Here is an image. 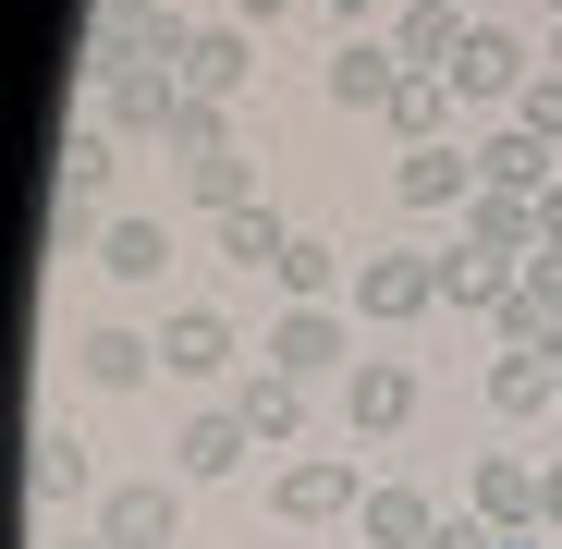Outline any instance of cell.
<instances>
[{
    "label": "cell",
    "mask_w": 562,
    "mask_h": 549,
    "mask_svg": "<svg viewBox=\"0 0 562 549\" xmlns=\"http://www.w3.org/2000/svg\"><path fill=\"white\" fill-rule=\"evenodd\" d=\"M355 318H367V330H416V318H440V256L367 244V256H355Z\"/></svg>",
    "instance_id": "cell-1"
},
{
    "label": "cell",
    "mask_w": 562,
    "mask_h": 549,
    "mask_svg": "<svg viewBox=\"0 0 562 549\" xmlns=\"http://www.w3.org/2000/svg\"><path fill=\"white\" fill-rule=\"evenodd\" d=\"M111 171H123V135H111V123H74V135H61V244L111 232V220H99V208H111Z\"/></svg>",
    "instance_id": "cell-2"
},
{
    "label": "cell",
    "mask_w": 562,
    "mask_h": 549,
    "mask_svg": "<svg viewBox=\"0 0 562 549\" xmlns=\"http://www.w3.org/2000/svg\"><path fill=\"white\" fill-rule=\"evenodd\" d=\"M269 366H281V379H330V366H367V354H355V318L342 306H281L269 318Z\"/></svg>",
    "instance_id": "cell-3"
},
{
    "label": "cell",
    "mask_w": 562,
    "mask_h": 549,
    "mask_svg": "<svg viewBox=\"0 0 562 549\" xmlns=\"http://www.w3.org/2000/svg\"><path fill=\"white\" fill-rule=\"evenodd\" d=\"M269 513L281 525H342V513H367V477L342 465V451H306V465L269 477Z\"/></svg>",
    "instance_id": "cell-4"
},
{
    "label": "cell",
    "mask_w": 562,
    "mask_h": 549,
    "mask_svg": "<svg viewBox=\"0 0 562 549\" xmlns=\"http://www.w3.org/2000/svg\"><path fill=\"white\" fill-rule=\"evenodd\" d=\"M99 537L111 549H183V477H123L99 501Z\"/></svg>",
    "instance_id": "cell-5"
},
{
    "label": "cell",
    "mask_w": 562,
    "mask_h": 549,
    "mask_svg": "<svg viewBox=\"0 0 562 549\" xmlns=\"http://www.w3.org/2000/svg\"><path fill=\"white\" fill-rule=\"evenodd\" d=\"M171 111H183V73L171 61H111L99 73V123L111 135H171Z\"/></svg>",
    "instance_id": "cell-6"
},
{
    "label": "cell",
    "mask_w": 562,
    "mask_h": 549,
    "mask_svg": "<svg viewBox=\"0 0 562 549\" xmlns=\"http://www.w3.org/2000/svg\"><path fill=\"white\" fill-rule=\"evenodd\" d=\"M392 196H404L416 220L464 208V196H477V147H464V135H440V147H404V159H392Z\"/></svg>",
    "instance_id": "cell-7"
},
{
    "label": "cell",
    "mask_w": 562,
    "mask_h": 549,
    "mask_svg": "<svg viewBox=\"0 0 562 549\" xmlns=\"http://www.w3.org/2000/svg\"><path fill=\"white\" fill-rule=\"evenodd\" d=\"M452 99H464V111H477V99H526V37L477 13V25H464V49H452Z\"/></svg>",
    "instance_id": "cell-8"
},
{
    "label": "cell",
    "mask_w": 562,
    "mask_h": 549,
    "mask_svg": "<svg viewBox=\"0 0 562 549\" xmlns=\"http://www.w3.org/2000/svg\"><path fill=\"white\" fill-rule=\"evenodd\" d=\"M404 415H416V366H404V354L342 366V427H355V439H392Z\"/></svg>",
    "instance_id": "cell-9"
},
{
    "label": "cell",
    "mask_w": 562,
    "mask_h": 549,
    "mask_svg": "<svg viewBox=\"0 0 562 549\" xmlns=\"http://www.w3.org/2000/svg\"><path fill=\"white\" fill-rule=\"evenodd\" d=\"M245 85H257V25H196V37H183V99H245Z\"/></svg>",
    "instance_id": "cell-10"
},
{
    "label": "cell",
    "mask_w": 562,
    "mask_h": 549,
    "mask_svg": "<svg viewBox=\"0 0 562 549\" xmlns=\"http://www.w3.org/2000/svg\"><path fill=\"white\" fill-rule=\"evenodd\" d=\"M74 379H86V391H147V379H159V342L123 330V318H99V330H74Z\"/></svg>",
    "instance_id": "cell-11"
},
{
    "label": "cell",
    "mask_w": 562,
    "mask_h": 549,
    "mask_svg": "<svg viewBox=\"0 0 562 549\" xmlns=\"http://www.w3.org/2000/svg\"><path fill=\"white\" fill-rule=\"evenodd\" d=\"M245 451H257V427H245L233 403H209V415H183V427H171V477H183V489H209V477L245 465Z\"/></svg>",
    "instance_id": "cell-12"
},
{
    "label": "cell",
    "mask_w": 562,
    "mask_h": 549,
    "mask_svg": "<svg viewBox=\"0 0 562 549\" xmlns=\"http://www.w3.org/2000/svg\"><path fill=\"white\" fill-rule=\"evenodd\" d=\"M392 85H404V49H392L380 25L330 49V111H392Z\"/></svg>",
    "instance_id": "cell-13"
},
{
    "label": "cell",
    "mask_w": 562,
    "mask_h": 549,
    "mask_svg": "<svg viewBox=\"0 0 562 549\" xmlns=\"http://www.w3.org/2000/svg\"><path fill=\"white\" fill-rule=\"evenodd\" d=\"M233 354H245V342H233L221 306H171V318H159V366H171V379H221Z\"/></svg>",
    "instance_id": "cell-14"
},
{
    "label": "cell",
    "mask_w": 562,
    "mask_h": 549,
    "mask_svg": "<svg viewBox=\"0 0 562 549\" xmlns=\"http://www.w3.org/2000/svg\"><path fill=\"white\" fill-rule=\"evenodd\" d=\"M233 415L257 427V451H294V439H306V379H281V366H245V379H233Z\"/></svg>",
    "instance_id": "cell-15"
},
{
    "label": "cell",
    "mask_w": 562,
    "mask_h": 549,
    "mask_svg": "<svg viewBox=\"0 0 562 549\" xmlns=\"http://www.w3.org/2000/svg\"><path fill=\"white\" fill-rule=\"evenodd\" d=\"M452 220H464V244H477V256H514V268L538 256V196H502V183H477Z\"/></svg>",
    "instance_id": "cell-16"
},
{
    "label": "cell",
    "mask_w": 562,
    "mask_h": 549,
    "mask_svg": "<svg viewBox=\"0 0 562 549\" xmlns=\"http://www.w3.org/2000/svg\"><path fill=\"white\" fill-rule=\"evenodd\" d=\"M514 282H526L514 256H477L464 232L440 244V306H464V318H502V306H514Z\"/></svg>",
    "instance_id": "cell-17"
},
{
    "label": "cell",
    "mask_w": 562,
    "mask_h": 549,
    "mask_svg": "<svg viewBox=\"0 0 562 549\" xmlns=\"http://www.w3.org/2000/svg\"><path fill=\"white\" fill-rule=\"evenodd\" d=\"M464 0H404L392 13V49H404V73H452V49H464Z\"/></svg>",
    "instance_id": "cell-18"
},
{
    "label": "cell",
    "mask_w": 562,
    "mask_h": 549,
    "mask_svg": "<svg viewBox=\"0 0 562 549\" xmlns=\"http://www.w3.org/2000/svg\"><path fill=\"white\" fill-rule=\"evenodd\" d=\"M477 183H502V196H550V183H562V147H538L526 123H502V135H477Z\"/></svg>",
    "instance_id": "cell-19"
},
{
    "label": "cell",
    "mask_w": 562,
    "mask_h": 549,
    "mask_svg": "<svg viewBox=\"0 0 562 549\" xmlns=\"http://www.w3.org/2000/svg\"><path fill=\"white\" fill-rule=\"evenodd\" d=\"M74 501H111L99 489V451L74 427H37V513H74Z\"/></svg>",
    "instance_id": "cell-20"
},
{
    "label": "cell",
    "mask_w": 562,
    "mask_h": 549,
    "mask_svg": "<svg viewBox=\"0 0 562 549\" xmlns=\"http://www.w3.org/2000/svg\"><path fill=\"white\" fill-rule=\"evenodd\" d=\"M464 513H477V525H538V465H514V451H490V465L477 477H464Z\"/></svg>",
    "instance_id": "cell-21"
},
{
    "label": "cell",
    "mask_w": 562,
    "mask_h": 549,
    "mask_svg": "<svg viewBox=\"0 0 562 549\" xmlns=\"http://www.w3.org/2000/svg\"><path fill=\"white\" fill-rule=\"evenodd\" d=\"M550 403H562V354L514 342V354L490 366V415H550Z\"/></svg>",
    "instance_id": "cell-22"
},
{
    "label": "cell",
    "mask_w": 562,
    "mask_h": 549,
    "mask_svg": "<svg viewBox=\"0 0 562 549\" xmlns=\"http://www.w3.org/2000/svg\"><path fill=\"white\" fill-rule=\"evenodd\" d=\"M355 537H367V549H428V537H440V501H428V489H367Z\"/></svg>",
    "instance_id": "cell-23"
},
{
    "label": "cell",
    "mask_w": 562,
    "mask_h": 549,
    "mask_svg": "<svg viewBox=\"0 0 562 549\" xmlns=\"http://www.w3.org/2000/svg\"><path fill=\"white\" fill-rule=\"evenodd\" d=\"M452 111H464V99H452V73H404L380 123H392L404 147H440V135H452Z\"/></svg>",
    "instance_id": "cell-24"
},
{
    "label": "cell",
    "mask_w": 562,
    "mask_h": 549,
    "mask_svg": "<svg viewBox=\"0 0 562 549\" xmlns=\"http://www.w3.org/2000/svg\"><path fill=\"white\" fill-rule=\"evenodd\" d=\"M99 268H111V282H135V294L171 282V220H111V232H99Z\"/></svg>",
    "instance_id": "cell-25"
},
{
    "label": "cell",
    "mask_w": 562,
    "mask_h": 549,
    "mask_svg": "<svg viewBox=\"0 0 562 549\" xmlns=\"http://www.w3.org/2000/svg\"><path fill=\"white\" fill-rule=\"evenodd\" d=\"M502 330H514V342H538V354L562 342V256H526V282H514Z\"/></svg>",
    "instance_id": "cell-26"
},
{
    "label": "cell",
    "mask_w": 562,
    "mask_h": 549,
    "mask_svg": "<svg viewBox=\"0 0 562 549\" xmlns=\"http://www.w3.org/2000/svg\"><path fill=\"white\" fill-rule=\"evenodd\" d=\"M209 244H221L233 268H281V244H294V232H281V208H269V196H245V208H221V220H209Z\"/></svg>",
    "instance_id": "cell-27"
},
{
    "label": "cell",
    "mask_w": 562,
    "mask_h": 549,
    "mask_svg": "<svg viewBox=\"0 0 562 549\" xmlns=\"http://www.w3.org/2000/svg\"><path fill=\"white\" fill-rule=\"evenodd\" d=\"M294 306H330V294H355V268H342V244H318V232H294L281 244V268H269Z\"/></svg>",
    "instance_id": "cell-28"
},
{
    "label": "cell",
    "mask_w": 562,
    "mask_h": 549,
    "mask_svg": "<svg viewBox=\"0 0 562 549\" xmlns=\"http://www.w3.org/2000/svg\"><path fill=\"white\" fill-rule=\"evenodd\" d=\"M159 147H171V171H196V159H233V123H221V99H183Z\"/></svg>",
    "instance_id": "cell-29"
},
{
    "label": "cell",
    "mask_w": 562,
    "mask_h": 549,
    "mask_svg": "<svg viewBox=\"0 0 562 549\" xmlns=\"http://www.w3.org/2000/svg\"><path fill=\"white\" fill-rule=\"evenodd\" d=\"M514 123H526L538 147H562V73H526V99H514Z\"/></svg>",
    "instance_id": "cell-30"
},
{
    "label": "cell",
    "mask_w": 562,
    "mask_h": 549,
    "mask_svg": "<svg viewBox=\"0 0 562 549\" xmlns=\"http://www.w3.org/2000/svg\"><path fill=\"white\" fill-rule=\"evenodd\" d=\"M428 549H502V525H477V513H440V537Z\"/></svg>",
    "instance_id": "cell-31"
},
{
    "label": "cell",
    "mask_w": 562,
    "mask_h": 549,
    "mask_svg": "<svg viewBox=\"0 0 562 549\" xmlns=\"http://www.w3.org/2000/svg\"><path fill=\"white\" fill-rule=\"evenodd\" d=\"M318 13H330L342 37H367V25H380V13H392V0H318Z\"/></svg>",
    "instance_id": "cell-32"
},
{
    "label": "cell",
    "mask_w": 562,
    "mask_h": 549,
    "mask_svg": "<svg viewBox=\"0 0 562 549\" xmlns=\"http://www.w3.org/2000/svg\"><path fill=\"white\" fill-rule=\"evenodd\" d=\"M538 525L562 537V451H550V465H538Z\"/></svg>",
    "instance_id": "cell-33"
},
{
    "label": "cell",
    "mask_w": 562,
    "mask_h": 549,
    "mask_svg": "<svg viewBox=\"0 0 562 549\" xmlns=\"http://www.w3.org/2000/svg\"><path fill=\"white\" fill-rule=\"evenodd\" d=\"M538 256H562V183L538 196Z\"/></svg>",
    "instance_id": "cell-34"
},
{
    "label": "cell",
    "mask_w": 562,
    "mask_h": 549,
    "mask_svg": "<svg viewBox=\"0 0 562 549\" xmlns=\"http://www.w3.org/2000/svg\"><path fill=\"white\" fill-rule=\"evenodd\" d=\"M281 13H294V0H233V25H281Z\"/></svg>",
    "instance_id": "cell-35"
},
{
    "label": "cell",
    "mask_w": 562,
    "mask_h": 549,
    "mask_svg": "<svg viewBox=\"0 0 562 549\" xmlns=\"http://www.w3.org/2000/svg\"><path fill=\"white\" fill-rule=\"evenodd\" d=\"M502 549H550V525H514V537H502Z\"/></svg>",
    "instance_id": "cell-36"
},
{
    "label": "cell",
    "mask_w": 562,
    "mask_h": 549,
    "mask_svg": "<svg viewBox=\"0 0 562 549\" xmlns=\"http://www.w3.org/2000/svg\"><path fill=\"white\" fill-rule=\"evenodd\" d=\"M49 549H111V537H49Z\"/></svg>",
    "instance_id": "cell-37"
},
{
    "label": "cell",
    "mask_w": 562,
    "mask_h": 549,
    "mask_svg": "<svg viewBox=\"0 0 562 549\" xmlns=\"http://www.w3.org/2000/svg\"><path fill=\"white\" fill-rule=\"evenodd\" d=\"M538 73H562V25H550V61H538Z\"/></svg>",
    "instance_id": "cell-38"
},
{
    "label": "cell",
    "mask_w": 562,
    "mask_h": 549,
    "mask_svg": "<svg viewBox=\"0 0 562 549\" xmlns=\"http://www.w3.org/2000/svg\"><path fill=\"white\" fill-rule=\"evenodd\" d=\"M538 13H550V25H562V0H538Z\"/></svg>",
    "instance_id": "cell-39"
},
{
    "label": "cell",
    "mask_w": 562,
    "mask_h": 549,
    "mask_svg": "<svg viewBox=\"0 0 562 549\" xmlns=\"http://www.w3.org/2000/svg\"><path fill=\"white\" fill-rule=\"evenodd\" d=\"M464 13H477V0H464Z\"/></svg>",
    "instance_id": "cell-40"
},
{
    "label": "cell",
    "mask_w": 562,
    "mask_h": 549,
    "mask_svg": "<svg viewBox=\"0 0 562 549\" xmlns=\"http://www.w3.org/2000/svg\"><path fill=\"white\" fill-rule=\"evenodd\" d=\"M355 549H367V537H355Z\"/></svg>",
    "instance_id": "cell-41"
}]
</instances>
